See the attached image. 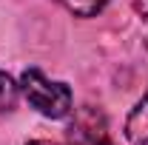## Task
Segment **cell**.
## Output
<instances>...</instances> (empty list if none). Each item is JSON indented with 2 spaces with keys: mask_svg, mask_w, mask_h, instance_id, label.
<instances>
[{
  "mask_svg": "<svg viewBox=\"0 0 148 145\" xmlns=\"http://www.w3.org/2000/svg\"><path fill=\"white\" fill-rule=\"evenodd\" d=\"M20 94L37 114H43L49 120H63L74 108L71 88L66 83L49 80L40 68H26L20 74Z\"/></svg>",
  "mask_w": 148,
  "mask_h": 145,
  "instance_id": "cell-1",
  "label": "cell"
},
{
  "mask_svg": "<svg viewBox=\"0 0 148 145\" xmlns=\"http://www.w3.org/2000/svg\"><path fill=\"white\" fill-rule=\"evenodd\" d=\"M66 145H114L103 111L91 108V105L77 111L74 122L66 131Z\"/></svg>",
  "mask_w": 148,
  "mask_h": 145,
  "instance_id": "cell-2",
  "label": "cell"
},
{
  "mask_svg": "<svg viewBox=\"0 0 148 145\" xmlns=\"http://www.w3.org/2000/svg\"><path fill=\"white\" fill-rule=\"evenodd\" d=\"M125 140L131 145H148V94L131 108L125 120Z\"/></svg>",
  "mask_w": 148,
  "mask_h": 145,
  "instance_id": "cell-3",
  "label": "cell"
},
{
  "mask_svg": "<svg viewBox=\"0 0 148 145\" xmlns=\"http://www.w3.org/2000/svg\"><path fill=\"white\" fill-rule=\"evenodd\" d=\"M20 97V83H14L6 71H0V114L3 111H14Z\"/></svg>",
  "mask_w": 148,
  "mask_h": 145,
  "instance_id": "cell-4",
  "label": "cell"
},
{
  "mask_svg": "<svg viewBox=\"0 0 148 145\" xmlns=\"http://www.w3.org/2000/svg\"><path fill=\"white\" fill-rule=\"evenodd\" d=\"M60 3L77 17H94L97 12H103L108 6V0H60Z\"/></svg>",
  "mask_w": 148,
  "mask_h": 145,
  "instance_id": "cell-5",
  "label": "cell"
},
{
  "mask_svg": "<svg viewBox=\"0 0 148 145\" xmlns=\"http://www.w3.org/2000/svg\"><path fill=\"white\" fill-rule=\"evenodd\" d=\"M29 145H49V142H40V140H34V142H29Z\"/></svg>",
  "mask_w": 148,
  "mask_h": 145,
  "instance_id": "cell-6",
  "label": "cell"
}]
</instances>
